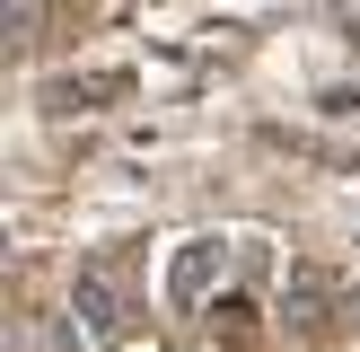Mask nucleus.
<instances>
[{
    "label": "nucleus",
    "instance_id": "f257e3e1",
    "mask_svg": "<svg viewBox=\"0 0 360 352\" xmlns=\"http://www.w3.org/2000/svg\"><path fill=\"white\" fill-rule=\"evenodd\" d=\"M211 273H220V238H193L185 256H176V273H167V299H176V308H193V299L211 291Z\"/></svg>",
    "mask_w": 360,
    "mask_h": 352
},
{
    "label": "nucleus",
    "instance_id": "f03ea898",
    "mask_svg": "<svg viewBox=\"0 0 360 352\" xmlns=\"http://www.w3.org/2000/svg\"><path fill=\"white\" fill-rule=\"evenodd\" d=\"M70 317H79V344H105V334H115V291H105V273H79Z\"/></svg>",
    "mask_w": 360,
    "mask_h": 352
}]
</instances>
